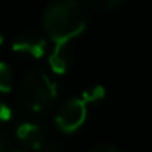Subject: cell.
<instances>
[{"mask_svg":"<svg viewBox=\"0 0 152 152\" xmlns=\"http://www.w3.org/2000/svg\"><path fill=\"white\" fill-rule=\"evenodd\" d=\"M90 152H118L115 147H111V145H108V144H100V145H96V147H93Z\"/></svg>","mask_w":152,"mask_h":152,"instance_id":"cell-12","label":"cell"},{"mask_svg":"<svg viewBox=\"0 0 152 152\" xmlns=\"http://www.w3.org/2000/svg\"><path fill=\"white\" fill-rule=\"evenodd\" d=\"M13 87V74L5 62H0V92L7 93Z\"/></svg>","mask_w":152,"mask_h":152,"instance_id":"cell-7","label":"cell"},{"mask_svg":"<svg viewBox=\"0 0 152 152\" xmlns=\"http://www.w3.org/2000/svg\"><path fill=\"white\" fill-rule=\"evenodd\" d=\"M13 152H21V151H13Z\"/></svg>","mask_w":152,"mask_h":152,"instance_id":"cell-15","label":"cell"},{"mask_svg":"<svg viewBox=\"0 0 152 152\" xmlns=\"http://www.w3.org/2000/svg\"><path fill=\"white\" fill-rule=\"evenodd\" d=\"M103 96H105V87L103 85H93L82 93V100L85 103L100 102V100H103Z\"/></svg>","mask_w":152,"mask_h":152,"instance_id":"cell-8","label":"cell"},{"mask_svg":"<svg viewBox=\"0 0 152 152\" xmlns=\"http://www.w3.org/2000/svg\"><path fill=\"white\" fill-rule=\"evenodd\" d=\"M15 53L20 54H26V56L31 57H39L44 56L46 53V41L44 38H41L38 33H31V31H26V33H21L17 36V39L12 44Z\"/></svg>","mask_w":152,"mask_h":152,"instance_id":"cell-4","label":"cell"},{"mask_svg":"<svg viewBox=\"0 0 152 152\" xmlns=\"http://www.w3.org/2000/svg\"><path fill=\"white\" fill-rule=\"evenodd\" d=\"M17 137L20 142H23L26 147L33 151H39L44 145V132L34 123H23L17 128Z\"/></svg>","mask_w":152,"mask_h":152,"instance_id":"cell-5","label":"cell"},{"mask_svg":"<svg viewBox=\"0 0 152 152\" xmlns=\"http://www.w3.org/2000/svg\"><path fill=\"white\" fill-rule=\"evenodd\" d=\"M0 152H5V142L2 137H0Z\"/></svg>","mask_w":152,"mask_h":152,"instance_id":"cell-13","label":"cell"},{"mask_svg":"<svg viewBox=\"0 0 152 152\" xmlns=\"http://www.w3.org/2000/svg\"><path fill=\"white\" fill-rule=\"evenodd\" d=\"M2 43H4V34L0 33V46H2Z\"/></svg>","mask_w":152,"mask_h":152,"instance_id":"cell-14","label":"cell"},{"mask_svg":"<svg viewBox=\"0 0 152 152\" xmlns=\"http://www.w3.org/2000/svg\"><path fill=\"white\" fill-rule=\"evenodd\" d=\"M57 96V85L48 74L41 70L28 74L20 87V100L26 110L33 113L44 111Z\"/></svg>","mask_w":152,"mask_h":152,"instance_id":"cell-2","label":"cell"},{"mask_svg":"<svg viewBox=\"0 0 152 152\" xmlns=\"http://www.w3.org/2000/svg\"><path fill=\"white\" fill-rule=\"evenodd\" d=\"M48 34L56 44H66L87 26L85 13L77 0H56L43 18Z\"/></svg>","mask_w":152,"mask_h":152,"instance_id":"cell-1","label":"cell"},{"mask_svg":"<svg viewBox=\"0 0 152 152\" xmlns=\"http://www.w3.org/2000/svg\"><path fill=\"white\" fill-rule=\"evenodd\" d=\"M93 8L96 10H102V12H106V10H111V8L118 7L121 4V0H87Z\"/></svg>","mask_w":152,"mask_h":152,"instance_id":"cell-9","label":"cell"},{"mask_svg":"<svg viewBox=\"0 0 152 152\" xmlns=\"http://www.w3.org/2000/svg\"><path fill=\"white\" fill-rule=\"evenodd\" d=\"M72 59H74V54L69 48V43L56 44L49 56V66L56 74H64L70 67Z\"/></svg>","mask_w":152,"mask_h":152,"instance_id":"cell-6","label":"cell"},{"mask_svg":"<svg viewBox=\"0 0 152 152\" xmlns=\"http://www.w3.org/2000/svg\"><path fill=\"white\" fill-rule=\"evenodd\" d=\"M12 118V108L0 102V121H8Z\"/></svg>","mask_w":152,"mask_h":152,"instance_id":"cell-11","label":"cell"},{"mask_svg":"<svg viewBox=\"0 0 152 152\" xmlns=\"http://www.w3.org/2000/svg\"><path fill=\"white\" fill-rule=\"evenodd\" d=\"M87 118V103L82 98H70L61 105L56 115V124L64 132H74Z\"/></svg>","mask_w":152,"mask_h":152,"instance_id":"cell-3","label":"cell"},{"mask_svg":"<svg viewBox=\"0 0 152 152\" xmlns=\"http://www.w3.org/2000/svg\"><path fill=\"white\" fill-rule=\"evenodd\" d=\"M36 152H66V149H64L62 145L56 144V142H49V144L44 142V145L39 149V151H36Z\"/></svg>","mask_w":152,"mask_h":152,"instance_id":"cell-10","label":"cell"}]
</instances>
